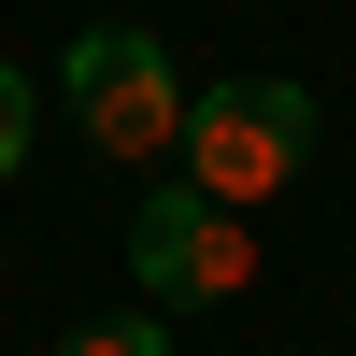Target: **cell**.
Listing matches in <instances>:
<instances>
[{"label": "cell", "instance_id": "4", "mask_svg": "<svg viewBox=\"0 0 356 356\" xmlns=\"http://www.w3.org/2000/svg\"><path fill=\"white\" fill-rule=\"evenodd\" d=\"M57 356H171L157 314H86V328H57Z\"/></svg>", "mask_w": 356, "mask_h": 356}, {"label": "cell", "instance_id": "5", "mask_svg": "<svg viewBox=\"0 0 356 356\" xmlns=\"http://www.w3.org/2000/svg\"><path fill=\"white\" fill-rule=\"evenodd\" d=\"M29 129H43V86H29L15 57H0V186H15V171H29Z\"/></svg>", "mask_w": 356, "mask_h": 356}, {"label": "cell", "instance_id": "2", "mask_svg": "<svg viewBox=\"0 0 356 356\" xmlns=\"http://www.w3.org/2000/svg\"><path fill=\"white\" fill-rule=\"evenodd\" d=\"M57 114H72V143H100V157H171V143H186V72H171L157 29H72Z\"/></svg>", "mask_w": 356, "mask_h": 356}, {"label": "cell", "instance_id": "3", "mask_svg": "<svg viewBox=\"0 0 356 356\" xmlns=\"http://www.w3.org/2000/svg\"><path fill=\"white\" fill-rule=\"evenodd\" d=\"M129 285L171 300V314L243 300V285H257V228L228 214L214 186H143V200H129Z\"/></svg>", "mask_w": 356, "mask_h": 356}, {"label": "cell", "instance_id": "1", "mask_svg": "<svg viewBox=\"0 0 356 356\" xmlns=\"http://www.w3.org/2000/svg\"><path fill=\"white\" fill-rule=\"evenodd\" d=\"M186 171L228 200V214L285 200V186L314 171V86H300V72H228V86H186Z\"/></svg>", "mask_w": 356, "mask_h": 356}]
</instances>
